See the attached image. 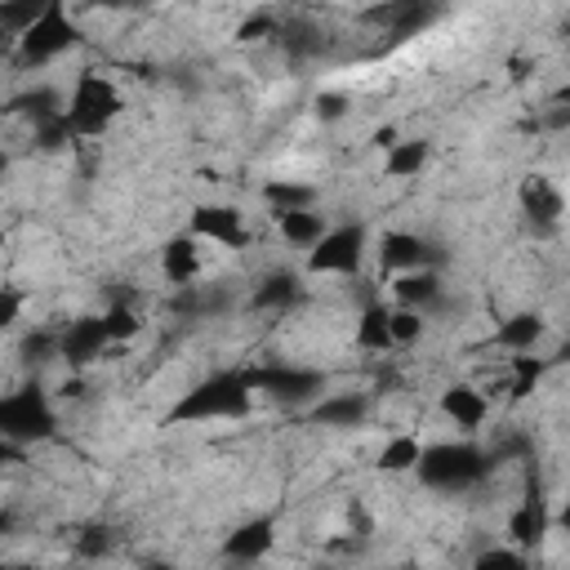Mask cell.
Masks as SVG:
<instances>
[{"label": "cell", "instance_id": "6da1fadb", "mask_svg": "<svg viewBox=\"0 0 570 570\" xmlns=\"http://www.w3.org/2000/svg\"><path fill=\"white\" fill-rule=\"evenodd\" d=\"M120 107H125V98H120L116 80L102 76L98 67H85L76 76V85H71V98L62 107V120H67L71 138H98L120 116Z\"/></svg>", "mask_w": 570, "mask_h": 570}, {"label": "cell", "instance_id": "7a4b0ae2", "mask_svg": "<svg viewBox=\"0 0 570 570\" xmlns=\"http://www.w3.org/2000/svg\"><path fill=\"white\" fill-rule=\"evenodd\" d=\"M254 405L249 387H245V374L240 370H223L205 383H196L183 401H174L169 419L174 423H214V419H245Z\"/></svg>", "mask_w": 570, "mask_h": 570}, {"label": "cell", "instance_id": "3957f363", "mask_svg": "<svg viewBox=\"0 0 570 570\" xmlns=\"http://www.w3.org/2000/svg\"><path fill=\"white\" fill-rule=\"evenodd\" d=\"M490 468H494V463H490L485 450H476V445H468V441H441V445H423L414 472H419L423 485H432V490H463V485L481 481Z\"/></svg>", "mask_w": 570, "mask_h": 570}, {"label": "cell", "instance_id": "277c9868", "mask_svg": "<svg viewBox=\"0 0 570 570\" xmlns=\"http://www.w3.org/2000/svg\"><path fill=\"white\" fill-rule=\"evenodd\" d=\"M58 428V414L49 405V396L27 383L18 392H4L0 396V436L13 441V445H36V441H49Z\"/></svg>", "mask_w": 570, "mask_h": 570}, {"label": "cell", "instance_id": "5b68a950", "mask_svg": "<svg viewBox=\"0 0 570 570\" xmlns=\"http://www.w3.org/2000/svg\"><path fill=\"white\" fill-rule=\"evenodd\" d=\"M80 40V27L71 22V13L62 4H45V13L18 36V49H13V67L31 71V67H45L53 58H62L71 45Z\"/></svg>", "mask_w": 570, "mask_h": 570}, {"label": "cell", "instance_id": "8992f818", "mask_svg": "<svg viewBox=\"0 0 570 570\" xmlns=\"http://www.w3.org/2000/svg\"><path fill=\"white\" fill-rule=\"evenodd\" d=\"M245 387L249 396H272V401H285V405H298V401H321L325 392V379L321 370H298V365H245Z\"/></svg>", "mask_w": 570, "mask_h": 570}, {"label": "cell", "instance_id": "52a82bcc", "mask_svg": "<svg viewBox=\"0 0 570 570\" xmlns=\"http://www.w3.org/2000/svg\"><path fill=\"white\" fill-rule=\"evenodd\" d=\"M365 258V227L361 223H343V227H325V236L312 245L307 254V272L316 276H352Z\"/></svg>", "mask_w": 570, "mask_h": 570}, {"label": "cell", "instance_id": "ba28073f", "mask_svg": "<svg viewBox=\"0 0 570 570\" xmlns=\"http://www.w3.org/2000/svg\"><path fill=\"white\" fill-rule=\"evenodd\" d=\"M191 236H196V240H209V245H223V249L249 245L245 214H240L236 205H218V200L191 209Z\"/></svg>", "mask_w": 570, "mask_h": 570}, {"label": "cell", "instance_id": "9c48e42d", "mask_svg": "<svg viewBox=\"0 0 570 570\" xmlns=\"http://www.w3.org/2000/svg\"><path fill=\"white\" fill-rule=\"evenodd\" d=\"M107 347H111V338H107L102 316H80V321H71L67 330H58V356H62L71 370H85V365L98 361Z\"/></svg>", "mask_w": 570, "mask_h": 570}, {"label": "cell", "instance_id": "30bf717a", "mask_svg": "<svg viewBox=\"0 0 570 570\" xmlns=\"http://www.w3.org/2000/svg\"><path fill=\"white\" fill-rule=\"evenodd\" d=\"M521 209L534 223V232H552L561 223V214H566V196L548 174H530L521 183Z\"/></svg>", "mask_w": 570, "mask_h": 570}, {"label": "cell", "instance_id": "8fae6325", "mask_svg": "<svg viewBox=\"0 0 570 570\" xmlns=\"http://www.w3.org/2000/svg\"><path fill=\"white\" fill-rule=\"evenodd\" d=\"M272 548H276V521H272V517H249V521H240V525L223 539V557H227V561H240V566L263 561Z\"/></svg>", "mask_w": 570, "mask_h": 570}, {"label": "cell", "instance_id": "7c38bea8", "mask_svg": "<svg viewBox=\"0 0 570 570\" xmlns=\"http://www.w3.org/2000/svg\"><path fill=\"white\" fill-rule=\"evenodd\" d=\"M160 276L169 285H178V289H187V285H196L205 276V249H200V240L191 232L165 240V249H160Z\"/></svg>", "mask_w": 570, "mask_h": 570}, {"label": "cell", "instance_id": "4fadbf2b", "mask_svg": "<svg viewBox=\"0 0 570 570\" xmlns=\"http://www.w3.org/2000/svg\"><path fill=\"white\" fill-rule=\"evenodd\" d=\"M508 534H512V548H521V552L539 548V543L552 534L548 503H543V494H539V490H525V494H521V503H517V508H512V517H508Z\"/></svg>", "mask_w": 570, "mask_h": 570}, {"label": "cell", "instance_id": "5bb4252c", "mask_svg": "<svg viewBox=\"0 0 570 570\" xmlns=\"http://www.w3.org/2000/svg\"><path fill=\"white\" fill-rule=\"evenodd\" d=\"M436 405H441V414H445L459 432H476V428L490 419V396H485L476 383H450Z\"/></svg>", "mask_w": 570, "mask_h": 570}, {"label": "cell", "instance_id": "9a60e30c", "mask_svg": "<svg viewBox=\"0 0 570 570\" xmlns=\"http://www.w3.org/2000/svg\"><path fill=\"white\" fill-rule=\"evenodd\" d=\"M423 263H428V240H423V236L401 232V227L379 236V267H383L387 276L414 272V267H423Z\"/></svg>", "mask_w": 570, "mask_h": 570}, {"label": "cell", "instance_id": "2e32d148", "mask_svg": "<svg viewBox=\"0 0 570 570\" xmlns=\"http://www.w3.org/2000/svg\"><path fill=\"white\" fill-rule=\"evenodd\" d=\"M370 414V396L365 392H330L321 401H312V423L316 428H356Z\"/></svg>", "mask_w": 570, "mask_h": 570}, {"label": "cell", "instance_id": "e0dca14e", "mask_svg": "<svg viewBox=\"0 0 570 570\" xmlns=\"http://www.w3.org/2000/svg\"><path fill=\"white\" fill-rule=\"evenodd\" d=\"M392 298L396 307H414V312H428L441 303V276L432 267H414V272H401L392 276Z\"/></svg>", "mask_w": 570, "mask_h": 570}, {"label": "cell", "instance_id": "ac0fdd59", "mask_svg": "<svg viewBox=\"0 0 570 570\" xmlns=\"http://www.w3.org/2000/svg\"><path fill=\"white\" fill-rule=\"evenodd\" d=\"M298 294H303L298 272L281 267V272H267V276L258 281V289L249 294V307H258V312H285V307L298 303Z\"/></svg>", "mask_w": 570, "mask_h": 570}, {"label": "cell", "instance_id": "d6986e66", "mask_svg": "<svg viewBox=\"0 0 570 570\" xmlns=\"http://www.w3.org/2000/svg\"><path fill=\"white\" fill-rule=\"evenodd\" d=\"M543 316L539 312H517V316H508V321H499V330H494V343L503 347V352H534V343L543 338Z\"/></svg>", "mask_w": 570, "mask_h": 570}, {"label": "cell", "instance_id": "ffe728a7", "mask_svg": "<svg viewBox=\"0 0 570 570\" xmlns=\"http://www.w3.org/2000/svg\"><path fill=\"white\" fill-rule=\"evenodd\" d=\"M543 370H548L543 356H530V352L508 356V365H503V392H508V401H525V396H534Z\"/></svg>", "mask_w": 570, "mask_h": 570}, {"label": "cell", "instance_id": "44dd1931", "mask_svg": "<svg viewBox=\"0 0 570 570\" xmlns=\"http://www.w3.org/2000/svg\"><path fill=\"white\" fill-rule=\"evenodd\" d=\"M276 232L298 245V249H312L321 236H325V218L316 209H289V214H276Z\"/></svg>", "mask_w": 570, "mask_h": 570}, {"label": "cell", "instance_id": "7402d4cb", "mask_svg": "<svg viewBox=\"0 0 570 570\" xmlns=\"http://www.w3.org/2000/svg\"><path fill=\"white\" fill-rule=\"evenodd\" d=\"M356 347L361 352H392V334H387V307L383 303H365L356 316Z\"/></svg>", "mask_w": 570, "mask_h": 570}, {"label": "cell", "instance_id": "603a6c76", "mask_svg": "<svg viewBox=\"0 0 570 570\" xmlns=\"http://www.w3.org/2000/svg\"><path fill=\"white\" fill-rule=\"evenodd\" d=\"M423 165H428V138H401L387 151L383 174L387 178H414V174H423Z\"/></svg>", "mask_w": 570, "mask_h": 570}, {"label": "cell", "instance_id": "cb8c5ba5", "mask_svg": "<svg viewBox=\"0 0 570 570\" xmlns=\"http://www.w3.org/2000/svg\"><path fill=\"white\" fill-rule=\"evenodd\" d=\"M263 200L272 205V214L312 209V200H316V187H307V183H289V178H272V183H263Z\"/></svg>", "mask_w": 570, "mask_h": 570}, {"label": "cell", "instance_id": "d4e9b609", "mask_svg": "<svg viewBox=\"0 0 570 570\" xmlns=\"http://www.w3.org/2000/svg\"><path fill=\"white\" fill-rule=\"evenodd\" d=\"M419 454H423V441L419 436H410V432H401V436H387L383 441V450H379V468L383 472H414L419 468Z\"/></svg>", "mask_w": 570, "mask_h": 570}, {"label": "cell", "instance_id": "484cf974", "mask_svg": "<svg viewBox=\"0 0 570 570\" xmlns=\"http://www.w3.org/2000/svg\"><path fill=\"white\" fill-rule=\"evenodd\" d=\"M428 330V316L414 312V307H387V334H392V347H410L419 343Z\"/></svg>", "mask_w": 570, "mask_h": 570}, {"label": "cell", "instance_id": "4316f807", "mask_svg": "<svg viewBox=\"0 0 570 570\" xmlns=\"http://www.w3.org/2000/svg\"><path fill=\"white\" fill-rule=\"evenodd\" d=\"M40 13H45L40 0H9V4H0V31L4 36H22Z\"/></svg>", "mask_w": 570, "mask_h": 570}, {"label": "cell", "instance_id": "83f0119b", "mask_svg": "<svg viewBox=\"0 0 570 570\" xmlns=\"http://www.w3.org/2000/svg\"><path fill=\"white\" fill-rule=\"evenodd\" d=\"M102 325H107V338H111V343H129V338L142 330V321H138V312H134L129 303H111V307L102 312Z\"/></svg>", "mask_w": 570, "mask_h": 570}, {"label": "cell", "instance_id": "f1b7e54d", "mask_svg": "<svg viewBox=\"0 0 570 570\" xmlns=\"http://www.w3.org/2000/svg\"><path fill=\"white\" fill-rule=\"evenodd\" d=\"M111 548H116V530L111 525H85L76 534V557H85V561H102Z\"/></svg>", "mask_w": 570, "mask_h": 570}, {"label": "cell", "instance_id": "f546056e", "mask_svg": "<svg viewBox=\"0 0 570 570\" xmlns=\"http://www.w3.org/2000/svg\"><path fill=\"white\" fill-rule=\"evenodd\" d=\"M472 570H530V557L521 548H485L472 557Z\"/></svg>", "mask_w": 570, "mask_h": 570}, {"label": "cell", "instance_id": "4dcf8cb0", "mask_svg": "<svg viewBox=\"0 0 570 570\" xmlns=\"http://www.w3.org/2000/svg\"><path fill=\"white\" fill-rule=\"evenodd\" d=\"M276 31H281L276 13H272V9H258V13H249V18L236 27V40H245V45H258V40H267V36H276Z\"/></svg>", "mask_w": 570, "mask_h": 570}, {"label": "cell", "instance_id": "1f68e13d", "mask_svg": "<svg viewBox=\"0 0 570 570\" xmlns=\"http://www.w3.org/2000/svg\"><path fill=\"white\" fill-rule=\"evenodd\" d=\"M22 303H27V294H22V289H13V285H0V330H13V325H18V316H22Z\"/></svg>", "mask_w": 570, "mask_h": 570}, {"label": "cell", "instance_id": "d6a6232c", "mask_svg": "<svg viewBox=\"0 0 570 570\" xmlns=\"http://www.w3.org/2000/svg\"><path fill=\"white\" fill-rule=\"evenodd\" d=\"M316 116H321V120H338V116H347V94H334V89L316 94Z\"/></svg>", "mask_w": 570, "mask_h": 570}, {"label": "cell", "instance_id": "836d02e7", "mask_svg": "<svg viewBox=\"0 0 570 570\" xmlns=\"http://www.w3.org/2000/svg\"><path fill=\"white\" fill-rule=\"evenodd\" d=\"M22 459H27V445H13V441L0 436V472H4L9 463H22Z\"/></svg>", "mask_w": 570, "mask_h": 570}, {"label": "cell", "instance_id": "e575fe53", "mask_svg": "<svg viewBox=\"0 0 570 570\" xmlns=\"http://www.w3.org/2000/svg\"><path fill=\"white\" fill-rule=\"evenodd\" d=\"M401 142V134H396V125H383L379 134H374V147H383V151H392Z\"/></svg>", "mask_w": 570, "mask_h": 570}, {"label": "cell", "instance_id": "d590c367", "mask_svg": "<svg viewBox=\"0 0 570 570\" xmlns=\"http://www.w3.org/2000/svg\"><path fill=\"white\" fill-rule=\"evenodd\" d=\"M13 525H18V517H13L9 508H0V539H4V534H13Z\"/></svg>", "mask_w": 570, "mask_h": 570}, {"label": "cell", "instance_id": "8d00e7d4", "mask_svg": "<svg viewBox=\"0 0 570 570\" xmlns=\"http://www.w3.org/2000/svg\"><path fill=\"white\" fill-rule=\"evenodd\" d=\"M142 570H174V566H169V561H147Z\"/></svg>", "mask_w": 570, "mask_h": 570}, {"label": "cell", "instance_id": "74e56055", "mask_svg": "<svg viewBox=\"0 0 570 570\" xmlns=\"http://www.w3.org/2000/svg\"><path fill=\"white\" fill-rule=\"evenodd\" d=\"M0 570H36V566H18V561H0Z\"/></svg>", "mask_w": 570, "mask_h": 570}, {"label": "cell", "instance_id": "f35d334b", "mask_svg": "<svg viewBox=\"0 0 570 570\" xmlns=\"http://www.w3.org/2000/svg\"><path fill=\"white\" fill-rule=\"evenodd\" d=\"M4 169H9V156H4V151H0V174H4Z\"/></svg>", "mask_w": 570, "mask_h": 570}, {"label": "cell", "instance_id": "ab89813d", "mask_svg": "<svg viewBox=\"0 0 570 570\" xmlns=\"http://www.w3.org/2000/svg\"><path fill=\"white\" fill-rule=\"evenodd\" d=\"M4 245H9V240H4V232H0V258H4Z\"/></svg>", "mask_w": 570, "mask_h": 570}]
</instances>
